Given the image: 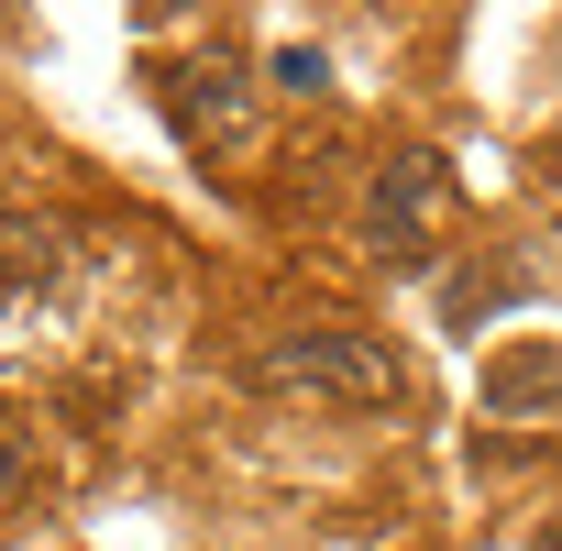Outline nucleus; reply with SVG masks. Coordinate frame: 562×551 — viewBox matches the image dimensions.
Here are the masks:
<instances>
[{"label": "nucleus", "instance_id": "f257e3e1", "mask_svg": "<svg viewBox=\"0 0 562 551\" xmlns=\"http://www.w3.org/2000/svg\"><path fill=\"white\" fill-rule=\"evenodd\" d=\"M265 397H288V408H397L408 397V364L353 331V321H310V331H276L254 364H243Z\"/></svg>", "mask_w": 562, "mask_h": 551}, {"label": "nucleus", "instance_id": "f03ea898", "mask_svg": "<svg viewBox=\"0 0 562 551\" xmlns=\"http://www.w3.org/2000/svg\"><path fill=\"white\" fill-rule=\"evenodd\" d=\"M155 111L177 122V144H188L199 166H221V155L254 144V78H243L232 45H210V56H166V67H155Z\"/></svg>", "mask_w": 562, "mask_h": 551}, {"label": "nucleus", "instance_id": "7ed1b4c3", "mask_svg": "<svg viewBox=\"0 0 562 551\" xmlns=\"http://www.w3.org/2000/svg\"><path fill=\"white\" fill-rule=\"evenodd\" d=\"M452 221H463V188H452L441 155L375 166V188H364V254H375V265H430V243H441Z\"/></svg>", "mask_w": 562, "mask_h": 551}, {"label": "nucleus", "instance_id": "20e7f679", "mask_svg": "<svg viewBox=\"0 0 562 551\" xmlns=\"http://www.w3.org/2000/svg\"><path fill=\"white\" fill-rule=\"evenodd\" d=\"M562 408V342H518L485 364V419H540Z\"/></svg>", "mask_w": 562, "mask_h": 551}, {"label": "nucleus", "instance_id": "39448f33", "mask_svg": "<svg viewBox=\"0 0 562 551\" xmlns=\"http://www.w3.org/2000/svg\"><path fill=\"white\" fill-rule=\"evenodd\" d=\"M67 276V232L34 221V210H0V299H34Z\"/></svg>", "mask_w": 562, "mask_h": 551}, {"label": "nucleus", "instance_id": "423d86ee", "mask_svg": "<svg viewBox=\"0 0 562 551\" xmlns=\"http://www.w3.org/2000/svg\"><path fill=\"white\" fill-rule=\"evenodd\" d=\"M45 485V452H34V430H12V419H0V507H23Z\"/></svg>", "mask_w": 562, "mask_h": 551}, {"label": "nucleus", "instance_id": "0eeeda50", "mask_svg": "<svg viewBox=\"0 0 562 551\" xmlns=\"http://www.w3.org/2000/svg\"><path fill=\"white\" fill-rule=\"evenodd\" d=\"M321 78H331V67H321V45H288V56H276V89H299V100H310Z\"/></svg>", "mask_w": 562, "mask_h": 551}]
</instances>
